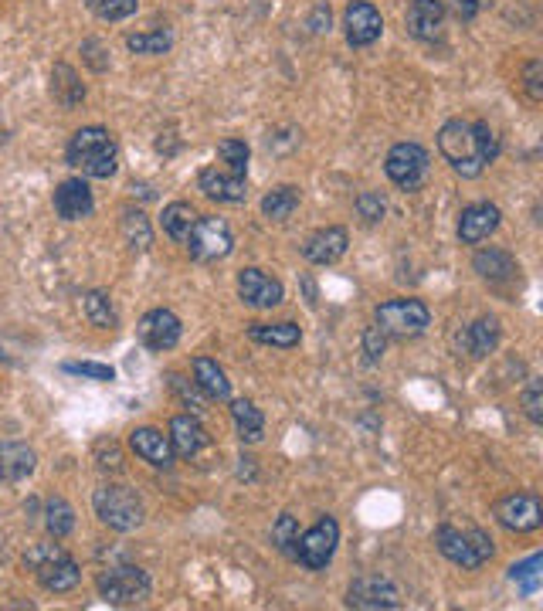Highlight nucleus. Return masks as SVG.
<instances>
[{
  "instance_id": "a18cd8bd",
  "label": "nucleus",
  "mask_w": 543,
  "mask_h": 611,
  "mask_svg": "<svg viewBox=\"0 0 543 611\" xmlns=\"http://www.w3.org/2000/svg\"><path fill=\"white\" fill-rule=\"evenodd\" d=\"M82 55H85V62L96 68V72H106L109 68V58H102L106 55V48H102V41H96V38L82 41Z\"/></svg>"
},
{
  "instance_id": "79ce46f5",
  "label": "nucleus",
  "mask_w": 543,
  "mask_h": 611,
  "mask_svg": "<svg viewBox=\"0 0 543 611\" xmlns=\"http://www.w3.org/2000/svg\"><path fill=\"white\" fill-rule=\"evenodd\" d=\"M523 408H527V418L533 421V425H543V384L533 377L527 394H523Z\"/></svg>"
},
{
  "instance_id": "a19ab883",
  "label": "nucleus",
  "mask_w": 543,
  "mask_h": 611,
  "mask_svg": "<svg viewBox=\"0 0 543 611\" xmlns=\"http://www.w3.org/2000/svg\"><path fill=\"white\" fill-rule=\"evenodd\" d=\"M384 350H387V337H384V330L381 326H367L364 330V354H367V364H381V357H384Z\"/></svg>"
},
{
  "instance_id": "49530a36",
  "label": "nucleus",
  "mask_w": 543,
  "mask_h": 611,
  "mask_svg": "<svg viewBox=\"0 0 543 611\" xmlns=\"http://www.w3.org/2000/svg\"><path fill=\"white\" fill-rule=\"evenodd\" d=\"M489 0H455V14H459V21H472L476 14L486 11Z\"/></svg>"
},
{
  "instance_id": "c03bdc74",
  "label": "nucleus",
  "mask_w": 543,
  "mask_h": 611,
  "mask_svg": "<svg viewBox=\"0 0 543 611\" xmlns=\"http://www.w3.org/2000/svg\"><path fill=\"white\" fill-rule=\"evenodd\" d=\"M523 82H527V92L533 102L543 99V65L540 62H530L527 68H523Z\"/></svg>"
},
{
  "instance_id": "393cba45",
  "label": "nucleus",
  "mask_w": 543,
  "mask_h": 611,
  "mask_svg": "<svg viewBox=\"0 0 543 611\" xmlns=\"http://www.w3.org/2000/svg\"><path fill=\"white\" fill-rule=\"evenodd\" d=\"M51 99H55V106H62V109H75L85 99V85L72 65L58 62L51 68Z\"/></svg>"
},
{
  "instance_id": "f704fd0d",
  "label": "nucleus",
  "mask_w": 543,
  "mask_h": 611,
  "mask_svg": "<svg viewBox=\"0 0 543 611\" xmlns=\"http://www.w3.org/2000/svg\"><path fill=\"white\" fill-rule=\"evenodd\" d=\"M174 45L170 31H143V34H126V48L133 55H167Z\"/></svg>"
},
{
  "instance_id": "de8ad7c7",
  "label": "nucleus",
  "mask_w": 543,
  "mask_h": 611,
  "mask_svg": "<svg viewBox=\"0 0 543 611\" xmlns=\"http://www.w3.org/2000/svg\"><path fill=\"white\" fill-rule=\"evenodd\" d=\"M170 387H174V391L180 394V398H184V404H187V408H201V401H197V394H194V387H197V384L184 387V377L170 374Z\"/></svg>"
},
{
  "instance_id": "09e8293b",
  "label": "nucleus",
  "mask_w": 543,
  "mask_h": 611,
  "mask_svg": "<svg viewBox=\"0 0 543 611\" xmlns=\"http://www.w3.org/2000/svg\"><path fill=\"white\" fill-rule=\"evenodd\" d=\"M309 28H313V31H330V7H326V4H316Z\"/></svg>"
},
{
  "instance_id": "37998d69",
  "label": "nucleus",
  "mask_w": 543,
  "mask_h": 611,
  "mask_svg": "<svg viewBox=\"0 0 543 611\" xmlns=\"http://www.w3.org/2000/svg\"><path fill=\"white\" fill-rule=\"evenodd\" d=\"M68 374H79V377H92V381H112L116 370L109 364H92V360H82V364H65Z\"/></svg>"
},
{
  "instance_id": "dca6fc26",
  "label": "nucleus",
  "mask_w": 543,
  "mask_h": 611,
  "mask_svg": "<svg viewBox=\"0 0 543 611\" xmlns=\"http://www.w3.org/2000/svg\"><path fill=\"white\" fill-rule=\"evenodd\" d=\"M197 187L218 204H241L248 197L245 174H231L224 167H204L201 177H197Z\"/></svg>"
},
{
  "instance_id": "c85d7f7f",
  "label": "nucleus",
  "mask_w": 543,
  "mask_h": 611,
  "mask_svg": "<svg viewBox=\"0 0 543 611\" xmlns=\"http://www.w3.org/2000/svg\"><path fill=\"white\" fill-rule=\"evenodd\" d=\"M499 347V320L496 316H479L476 323L465 330V350L472 357H489Z\"/></svg>"
},
{
  "instance_id": "bb28decb",
  "label": "nucleus",
  "mask_w": 543,
  "mask_h": 611,
  "mask_svg": "<svg viewBox=\"0 0 543 611\" xmlns=\"http://www.w3.org/2000/svg\"><path fill=\"white\" fill-rule=\"evenodd\" d=\"M197 218H201V214H197L187 201H174V204H167V208H163L160 225H163V231H167L170 238H174V242L187 245V238H191Z\"/></svg>"
},
{
  "instance_id": "cd10ccee",
  "label": "nucleus",
  "mask_w": 543,
  "mask_h": 611,
  "mask_svg": "<svg viewBox=\"0 0 543 611\" xmlns=\"http://www.w3.org/2000/svg\"><path fill=\"white\" fill-rule=\"evenodd\" d=\"M248 337L255 343H265V347H279V350H292L299 347V326L296 323H252L248 326Z\"/></svg>"
},
{
  "instance_id": "72a5a7b5",
  "label": "nucleus",
  "mask_w": 543,
  "mask_h": 611,
  "mask_svg": "<svg viewBox=\"0 0 543 611\" xmlns=\"http://www.w3.org/2000/svg\"><path fill=\"white\" fill-rule=\"evenodd\" d=\"M45 527L55 540L68 537V533L75 530V510H72V503H68V499H62V496L48 499V503H45Z\"/></svg>"
},
{
  "instance_id": "423d86ee",
  "label": "nucleus",
  "mask_w": 543,
  "mask_h": 611,
  "mask_svg": "<svg viewBox=\"0 0 543 611\" xmlns=\"http://www.w3.org/2000/svg\"><path fill=\"white\" fill-rule=\"evenodd\" d=\"M153 591V581L143 567L136 564H116L109 571L99 574V598L109 605L129 608V605H143Z\"/></svg>"
},
{
  "instance_id": "ea45409f",
  "label": "nucleus",
  "mask_w": 543,
  "mask_h": 611,
  "mask_svg": "<svg viewBox=\"0 0 543 611\" xmlns=\"http://www.w3.org/2000/svg\"><path fill=\"white\" fill-rule=\"evenodd\" d=\"M357 214L367 221V225H377V221L387 214V201L381 197V191H364L357 197Z\"/></svg>"
},
{
  "instance_id": "20e7f679",
  "label": "nucleus",
  "mask_w": 543,
  "mask_h": 611,
  "mask_svg": "<svg viewBox=\"0 0 543 611\" xmlns=\"http://www.w3.org/2000/svg\"><path fill=\"white\" fill-rule=\"evenodd\" d=\"M435 544L448 561L465 567V571H476L493 557V540H489L486 530H459L445 523V527L435 530Z\"/></svg>"
},
{
  "instance_id": "c756f323",
  "label": "nucleus",
  "mask_w": 543,
  "mask_h": 611,
  "mask_svg": "<svg viewBox=\"0 0 543 611\" xmlns=\"http://www.w3.org/2000/svg\"><path fill=\"white\" fill-rule=\"evenodd\" d=\"M231 418H235V428H238V438H241V442H248V445L262 442V435H265V415L255 408L252 401H245V398L231 401Z\"/></svg>"
},
{
  "instance_id": "4c0bfd02",
  "label": "nucleus",
  "mask_w": 543,
  "mask_h": 611,
  "mask_svg": "<svg viewBox=\"0 0 543 611\" xmlns=\"http://www.w3.org/2000/svg\"><path fill=\"white\" fill-rule=\"evenodd\" d=\"M85 7H89L92 14L99 17V21H126L129 14H136V7H140V0H85Z\"/></svg>"
},
{
  "instance_id": "1a4fd4ad",
  "label": "nucleus",
  "mask_w": 543,
  "mask_h": 611,
  "mask_svg": "<svg viewBox=\"0 0 543 611\" xmlns=\"http://www.w3.org/2000/svg\"><path fill=\"white\" fill-rule=\"evenodd\" d=\"M336 544H340V523H336L333 516H323L316 527L299 533L296 557H292V561H299L303 567H309V571H323V567L333 561Z\"/></svg>"
},
{
  "instance_id": "9b49d317",
  "label": "nucleus",
  "mask_w": 543,
  "mask_h": 611,
  "mask_svg": "<svg viewBox=\"0 0 543 611\" xmlns=\"http://www.w3.org/2000/svg\"><path fill=\"white\" fill-rule=\"evenodd\" d=\"M347 605L364 611H381V608L387 611V608H401V595L381 574H360L347 591Z\"/></svg>"
},
{
  "instance_id": "39448f33",
  "label": "nucleus",
  "mask_w": 543,
  "mask_h": 611,
  "mask_svg": "<svg viewBox=\"0 0 543 611\" xmlns=\"http://www.w3.org/2000/svg\"><path fill=\"white\" fill-rule=\"evenodd\" d=\"M92 506H96V516L106 523L109 530L129 533L143 523V499L136 496V489H129V486L109 483V486L96 489Z\"/></svg>"
},
{
  "instance_id": "a211bd4d",
  "label": "nucleus",
  "mask_w": 543,
  "mask_h": 611,
  "mask_svg": "<svg viewBox=\"0 0 543 611\" xmlns=\"http://www.w3.org/2000/svg\"><path fill=\"white\" fill-rule=\"evenodd\" d=\"M55 211L62 221H82L96 211V197L82 177H68L55 187Z\"/></svg>"
},
{
  "instance_id": "2f4dec72",
  "label": "nucleus",
  "mask_w": 543,
  "mask_h": 611,
  "mask_svg": "<svg viewBox=\"0 0 543 611\" xmlns=\"http://www.w3.org/2000/svg\"><path fill=\"white\" fill-rule=\"evenodd\" d=\"M119 228H123V242L133 248V252H146V248L153 245V228H150V221H146L143 211L126 208Z\"/></svg>"
},
{
  "instance_id": "7c9ffc66",
  "label": "nucleus",
  "mask_w": 543,
  "mask_h": 611,
  "mask_svg": "<svg viewBox=\"0 0 543 611\" xmlns=\"http://www.w3.org/2000/svg\"><path fill=\"white\" fill-rule=\"evenodd\" d=\"M82 306H85V316H89V323L99 326V330H116V326H119V313H116V306H112L109 292H102V289L85 292Z\"/></svg>"
},
{
  "instance_id": "b1692460",
  "label": "nucleus",
  "mask_w": 543,
  "mask_h": 611,
  "mask_svg": "<svg viewBox=\"0 0 543 611\" xmlns=\"http://www.w3.org/2000/svg\"><path fill=\"white\" fill-rule=\"evenodd\" d=\"M194 384H197V391L204 394V398H211V401H228L231 398V381H228V374L218 367V360H211V357H197L194 360Z\"/></svg>"
},
{
  "instance_id": "e433bc0d",
  "label": "nucleus",
  "mask_w": 543,
  "mask_h": 611,
  "mask_svg": "<svg viewBox=\"0 0 543 611\" xmlns=\"http://www.w3.org/2000/svg\"><path fill=\"white\" fill-rule=\"evenodd\" d=\"M218 157L224 163V170H231V174H248V157H252V150H248L245 140H221L218 143Z\"/></svg>"
},
{
  "instance_id": "4be33fe9",
  "label": "nucleus",
  "mask_w": 543,
  "mask_h": 611,
  "mask_svg": "<svg viewBox=\"0 0 543 611\" xmlns=\"http://www.w3.org/2000/svg\"><path fill=\"white\" fill-rule=\"evenodd\" d=\"M170 445H174V455H180V459H194L208 445V432L194 415H177L170 421Z\"/></svg>"
},
{
  "instance_id": "5701e85b",
  "label": "nucleus",
  "mask_w": 543,
  "mask_h": 611,
  "mask_svg": "<svg viewBox=\"0 0 543 611\" xmlns=\"http://www.w3.org/2000/svg\"><path fill=\"white\" fill-rule=\"evenodd\" d=\"M34 466H38L34 449H28L24 442H0V479L21 483V479L31 476Z\"/></svg>"
},
{
  "instance_id": "0eeeda50",
  "label": "nucleus",
  "mask_w": 543,
  "mask_h": 611,
  "mask_svg": "<svg viewBox=\"0 0 543 611\" xmlns=\"http://www.w3.org/2000/svg\"><path fill=\"white\" fill-rule=\"evenodd\" d=\"M432 323V313L421 299H387L377 306V326L384 330L387 340H411L421 337Z\"/></svg>"
},
{
  "instance_id": "f3484780",
  "label": "nucleus",
  "mask_w": 543,
  "mask_h": 611,
  "mask_svg": "<svg viewBox=\"0 0 543 611\" xmlns=\"http://www.w3.org/2000/svg\"><path fill=\"white\" fill-rule=\"evenodd\" d=\"M347 245H350V235L347 228L340 225H330V228H320L303 242V258L313 265H336L343 255H347Z\"/></svg>"
},
{
  "instance_id": "a878e982",
  "label": "nucleus",
  "mask_w": 543,
  "mask_h": 611,
  "mask_svg": "<svg viewBox=\"0 0 543 611\" xmlns=\"http://www.w3.org/2000/svg\"><path fill=\"white\" fill-rule=\"evenodd\" d=\"M472 265H476V272L489 282H510V279H516V272H520V265L513 262V255L503 252V248L479 252L476 258H472Z\"/></svg>"
},
{
  "instance_id": "c9c22d12",
  "label": "nucleus",
  "mask_w": 543,
  "mask_h": 611,
  "mask_svg": "<svg viewBox=\"0 0 543 611\" xmlns=\"http://www.w3.org/2000/svg\"><path fill=\"white\" fill-rule=\"evenodd\" d=\"M299 520L292 513H282L279 520L272 523V544H275V550H279V554H286L289 561L292 557H296V544H299Z\"/></svg>"
},
{
  "instance_id": "f8f14e48",
  "label": "nucleus",
  "mask_w": 543,
  "mask_h": 611,
  "mask_svg": "<svg viewBox=\"0 0 543 611\" xmlns=\"http://www.w3.org/2000/svg\"><path fill=\"white\" fill-rule=\"evenodd\" d=\"M180 333H184V326H180L177 313H170V309H150V313L143 316L140 326H136V337L146 350H174L180 343Z\"/></svg>"
},
{
  "instance_id": "f03ea898",
  "label": "nucleus",
  "mask_w": 543,
  "mask_h": 611,
  "mask_svg": "<svg viewBox=\"0 0 543 611\" xmlns=\"http://www.w3.org/2000/svg\"><path fill=\"white\" fill-rule=\"evenodd\" d=\"M68 167L82 170L85 177L109 180L119 170V146L106 126H82L65 146Z\"/></svg>"
},
{
  "instance_id": "7ed1b4c3",
  "label": "nucleus",
  "mask_w": 543,
  "mask_h": 611,
  "mask_svg": "<svg viewBox=\"0 0 543 611\" xmlns=\"http://www.w3.org/2000/svg\"><path fill=\"white\" fill-rule=\"evenodd\" d=\"M24 567L34 571V578L51 595H65V591H75L82 581V571L72 557L65 554V547L58 544H34L28 554H24Z\"/></svg>"
},
{
  "instance_id": "6e6552de",
  "label": "nucleus",
  "mask_w": 543,
  "mask_h": 611,
  "mask_svg": "<svg viewBox=\"0 0 543 611\" xmlns=\"http://www.w3.org/2000/svg\"><path fill=\"white\" fill-rule=\"evenodd\" d=\"M428 167H432V157L421 143H398L387 150L384 170L401 191H418L421 184L428 180Z\"/></svg>"
},
{
  "instance_id": "aec40b11",
  "label": "nucleus",
  "mask_w": 543,
  "mask_h": 611,
  "mask_svg": "<svg viewBox=\"0 0 543 611\" xmlns=\"http://www.w3.org/2000/svg\"><path fill=\"white\" fill-rule=\"evenodd\" d=\"M408 34L418 41H435L442 34V24H445V4L442 0H411L408 7Z\"/></svg>"
},
{
  "instance_id": "9d476101",
  "label": "nucleus",
  "mask_w": 543,
  "mask_h": 611,
  "mask_svg": "<svg viewBox=\"0 0 543 611\" xmlns=\"http://www.w3.org/2000/svg\"><path fill=\"white\" fill-rule=\"evenodd\" d=\"M235 248V235H231L228 221L224 218H197V225L187 238V252L194 262H218L228 258Z\"/></svg>"
},
{
  "instance_id": "f257e3e1",
  "label": "nucleus",
  "mask_w": 543,
  "mask_h": 611,
  "mask_svg": "<svg viewBox=\"0 0 543 611\" xmlns=\"http://www.w3.org/2000/svg\"><path fill=\"white\" fill-rule=\"evenodd\" d=\"M438 150L442 157L452 163L455 174L465 180H476L482 170L499 157V140L489 129V123H462V119H448L438 129Z\"/></svg>"
},
{
  "instance_id": "412c9836",
  "label": "nucleus",
  "mask_w": 543,
  "mask_h": 611,
  "mask_svg": "<svg viewBox=\"0 0 543 611\" xmlns=\"http://www.w3.org/2000/svg\"><path fill=\"white\" fill-rule=\"evenodd\" d=\"M129 445H133V452L140 455L143 462H150V466H157V469L174 466V445H170V435H163L160 428H136V432L129 435Z\"/></svg>"
},
{
  "instance_id": "6ab92c4d",
  "label": "nucleus",
  "mask_w": 543,
  "mask_h": 611,
  "mask_svg": "<svg viewBox=\"0 0 543 611\" xmlns=\"http://www.w3.org/2000/svg\"><path fill=\"white\" fill-rule=\"evenodd\" d=\"M499 208L496 204H489V201H479V204H469V208L462 211V218H459V238H462V245H479V242H486L489 235L499 228Z\"/></svg>"
},
{
  "instance_id": "58836bf2",
  "label": "nucleus",
  "mask_w": 543,
  "mask_h": 611,
  "mask_svg": "<svg viewBox=\"0 0 543 611\" xmlns=\"http://www.w3.org/2000/svg\"><path fill=\"white\" fill-rule=\"evenodd\" d=\"M540 567H543V557L533 554L530 561L510 567V581L520 584L523 595H537V588H540Z\"/></svg>"
},
{
  "instance_id": "2eb2a0df",
  "label": "nucleus",
  "mask_w": 543,
  "mask_h": 611,
  "mask_svg": "<svg viewBox=\"0 0 543 611\" xmlns=\"http://www.w3.org/2000/svg\"><path fill=\"white\" fill-rule=\"evenodd\" d=\"M238 296L252 309H272L282 303V282L265 275L262 269H241L238 272Z\"/></svg>"
},
{
  "instance_id": "4468645a",
  "label": "nucleus",
  "mask_w": 543,
  "mask_h": 611,
  "mask_svg": "<svg viewBox=\"0 0 543 611\" xmlns=\"http://www.w3.org/2000/svg\"><path fill=\"white\" fill-rule=\"evenodd\" d=\"M343 28H347V41L353 48H367L381 38L384 17L377 14V7L370 0H353L347 14H343Z\"/></svg>"
},
{
  "instance_id": "ddd939ff",
  "label": "nucleus",
  "mask_w": 543,
  "mask_h": 611,
  "mask_svg": "<svg viewBox=\"0 0 543 611\" xmlns=\"http://www.w3.org/2000/svg\"><path fill=\"white\" fill-rule=\"evenodd\" d=\"M496 520H499V527H506L513 533H533L543 527V503L530 493L506 496L503 503L496 506Z\"/></svg>"
},
{
  "instance_id": "473e14b6",
  "label": "nucleus",
  "mask_w": 543,
  "mask_h": 611,
  "mask_svg": "<svg viewBox=\"0 0 543 611\" xmlns=\"http://www.w3.org/2000/svg\"><path fill=\"white\" fill-rule=\"evenodd\" d=\"M299 208V191L296 187H275L262 197V214L269 221H289Z\"/></svg>"
}]
</instances>
